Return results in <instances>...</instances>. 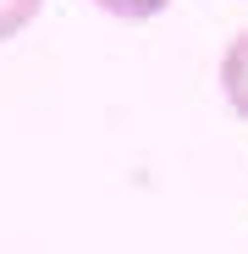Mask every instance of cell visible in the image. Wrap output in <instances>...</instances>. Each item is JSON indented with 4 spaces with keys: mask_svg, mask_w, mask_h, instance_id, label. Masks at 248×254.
Instances as JSON below:
<instances>
[{
    "mask_svg": "<svg viewBox=\"0 0 248 254\" xmlns=\"http://www.w3.org/2000/svg\"><path fill=\"white\" fill-rule=\"evenodd\" d=\"M221 94H226V105L248 122V28L226 45V56H221Z\"/></svg>",
    "mask_w": 248,
    "mask_h": 254,
    "instance_id": "1",
    "label": "cell"
},
{
    "mask_svg": "<svg viewBox=\"0 0 248 254\" xmlns=\"http://www.w3.org/2000/svg\"><path fill=\"white\" fill-rule=\"evenodd\" d=\"M39 11H45V0H0V45H6V39H17Z\"/></svg>",
    "mask_w": 248,
    "mask_h": 254,
    "instance_id": "2",
    "label": "cell"
},
{
    "mask_svg": "<svg viewBox=\"0 0 248 254\" xmlns=\"http://www.w3.org/2000/svg\"><path fill=\"white\" fill-rule=\"evenodd\" d=\"M99 11H110V17H121V22H149V17H160L171 0H94Z\"/></svg>",
    "mask_w": 248,
    "mask_h": 254,
    "instance_id": "3",
    "label": "cell"
}]
</instances>
